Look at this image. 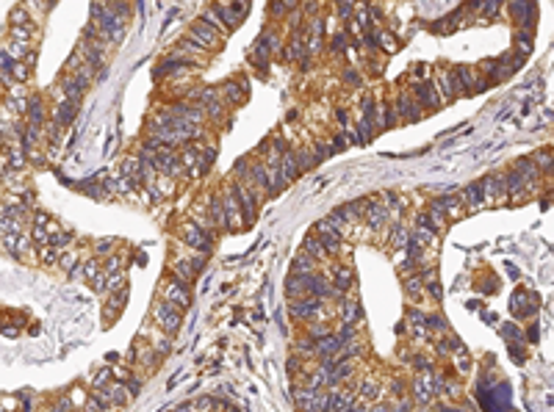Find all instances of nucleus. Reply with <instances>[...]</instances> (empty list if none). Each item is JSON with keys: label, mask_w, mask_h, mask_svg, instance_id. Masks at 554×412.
<instances>
[{"label": "nucleus", "mask_w": 554, "mask_h": 412, "mask_svg": "<svg viewBox=\"0 0 554 412\" xmlns=\"http://www.w3.org/2000/svg\"><path fill=\"white\" fill-rule=\"evenodd\" d=\"M222 205H224V216H227V230H241V227H247L244 213H241V205H239V197H236L233 185L222 191Z\"/></svg>", "instance_id": "obj_1"}, {"label": "nucleus", "mask_w": 554, "mask_h": 412, "mask_svg": "<svg viewBox=\"0 0 554 412\" xmlns=\"http://www.w3.org/2000/svg\"><path fill=\"white\" fill-rule=\"evenodd\" d=\"M236 197H239V205H241V213H244V222L252 224L255 216H258V191H252L247 183H236L233 185Z\"/></svg>", "instance_id": "obj_2"}, {"label": "nucleus", "mask_w": 554, "mask_h": 412, "mask_svg": "<svg viewBox=\"0 0 554 412\" xmlns=\"http://www.w3.org/2000/svg\"><path fill=\"white\" fill-rule=\"evenodd\" d=\"M180 235H183L186 244L192 246V249H197L200 255H205L208 249H211V244H214V232H211V230L197 227V224H186Z\"/></svg>", "instance_id": "obj_3"}, {"label": "nucleus", "mask_w": 554, "mask_h": 412, "mask_svg": "<svg viewBox=\"0 0 554 412\" xmlns=\"http://www.w3.org/2000/svg\"><path fill=\"white\" fill-rule=\"evenodd\" d=\"M155 324L164 329V332H175L180 327V307L164 302V305L155 307Z\"/></svg>", "instance_id": "obj_4"}, {"label": "nucleus", "mask_w": 554, "mask_h": 412, "mask_svg": "<svg viewBox=\"0 0 554 412\" xmlns=\"http://www.w3.org/2000/svg\"><path fill=\"white\" fill-rule=\"evenodd\" d=\"M322 313V299L316 296H305L300 302H291V315L294 318H302V321H316Z\"/></svg>", "instance_id": "obj_5"}, {"label": "nucleus", "mask_w": 554, "mask_h": 412, "mask_svg": "<svg viewBox=\"0 0 554 412\" xmlns=\"http://www.w3.org/2000/svg\"><path fill=\"white\" fill-rule=\"evenodd\" d=\"M164 302H169V305H175V307H189V285H183L180 280H175L172 277L169 283L164 285Z\"/></svg>", "instance_id": "obj_6"}, {"label": "nucleus", "mask_w": 554, "mask_h": 412, "mask_svg": "<svg viewBox=\"0 0 554 412\" xmlns=\"http://www.w3.org/2000/svg\"><path fill=\"white\" fill-rule=\"evenodd\" d=\"M313 230H316L313 235L319 238V241H322V246L327 249V255H335V252L341 249V235H338V232H335V230H332L327 222H324V219H322L319 224H316Z\"/></svg>", "instance_id": "obj_7"}, {"label": "nucleus", "mask_w": 554, "mask_h": 412, "mask_svg": "<svg viewBox=\"0 0 554 412\" xmlns=\"http://www.w3.org/2000/svg\"><path fill=\"white\" fill-rule=\"evenodd\" d=\"M214 11H216V17H219L227 28H236V25L244 20V14H247V8L241 6V3H236V0H233V3H227V6H224V3H219Z\"/></svg>", "instance_id": "obj_8"}, {"label": "nucleus", "mask_w": 554, "mask_h": 412, "mask_svg": "<svg viewBox=\"0 0 554 412\" xmlns=\"http://www.w3.org/2000/svg\"><path fill=\"white\" fill-rule=\"evenodd\" d=\"M416 103L421 108H438L441 105V92H438V86L432 83V80H424V83H418L416 86Z\"/></svg>", "instance_id": "obj_9"}, {"label": "nucleus", "mask_w": 554, "mask_h": 412, "mask_svg": "<svg viewBox=\"0 0 554 412\" xmlns=\"http://www.w3.org/2000/svg\"><path fill=\"white\" fill-rule=\"evenodd\" d=\"M363 219H366V224H369L371 230H383L385 224L391 222V210H388V205H374L371 202L369 207H366V213H363Z\"/></svg>", "instance_id": "obj_10"}, {"label": "nucleus", "mask_w": 554, "mask_h": 412, "mask_svg": "<svg viewBox=\"0 0 554 412\" xmlns=\"http://www.w3.org/2000/svg\"><path fill=\"white\" fill-rule=\"evenodd\" d=\"M341 324H346V327H358V321H360V305H358V299L352 296H344L341 299Z\"/></svg>", "instance_id": "obj_11"}, {"label": "nucleus", "mask_w": 554, "mask_h": 412, "mask_svg": "<svg viewBox=\"0 0 554 412\" xmlns=\"http://www.w3.org/2000/svg\"><path fill=\"white\" fill-rule=\"evenodd\" d=\"M393 111H396V116L405 119V122H416V119L421 116V105H418L416 100H410V97H399Z\"/></svg>", "instance_id": "obj_12"}, {"label": "nucleus", "mask_w": 554, "mask_h": 412, "mask_svg": "<svg viewBox=\"0 0 554 412\" xmlns=\"http://www.w3.org/2000/svg\"><path fill=\"white\" fill-rule=\"evenodd\" d=\"M280 175H283L285 183H291V180L300 177V163H297V155H294L291 150L283 153V158H280Z\"/></svg>", "instance_id": "obj_13"}, {"label": "nucleus", "mask_w": 554, "mask_h": 412, "mask_svg": "<svg viewBox=\"0 0 554 412\" xmlns=\"http://www.w3.org/2000/svg\"><path fill=\"white\" fill-rule=\"evenodd\" d=\"M438 80H441V97L452 100L454 94L463 92V86H460V80H457V75H454V72H441Z\"/></svg>", "instance_id": "obj_14"}, {"label": "nucleus", "mask_w": 554, "mask_h": 412, "mask_svg": "<svg viewBox=\"0 0 554 412\" xmlns=\"http://www.w3.org/2000/svg\"><path fill=\"white\" fill-rule=\"evenodd\" d=\"M208 216H211V224H214V227L227 230V216H224L222 197H211V202H208Z\"/></svg>", "instance_id": "obj_15"}, {"label": "nucleus", "mask_w": 554, "mask_h": 412, "mask_svg": "<svg viewBox=\"0 0 554 412\" xmlns=\"http://www.w3.org/2000/svg\"><path fill=\"white\" fill-rule=\"evenodd\" d=\"M330 283H332V288L338 290V293H344V290H349L355 285V277H352L349 268H335V271L330 274Z\"/></svg>", "instance_id": "obj_16"}, {"label": "nucleus", "mask_w": 554, "mask_h": 412, "mask_svg": "<svg viewBox=\"0 0 554 412\" xmlns=\"http://www.w3.org/2000/svg\"><path fill=\"white\" fill-rule=\"evenodd\" d=\"M316 263H319L316 258L300 252L297 258H294V263H291V271H294V274H310V271H316Z\"/></svg>", "instance_id": "obj_17"}, {"label": "nucleus", "mask_w": 554, "mask_h": 412, "mask_svg": "<svg viewBox=\"0 0 554 412\" xmlns=\"http://www.w3.org/2000/svg\"><path fill=\"white\" fill-rule=\"evenodd\" d=\"M75 114H78V103L75 100H64L58 105V111H55V119H58V125H69Z\"/></svg>", "instance_id": "obj_18"}, {"label": "nucleus", "mask_w": 554, "mask_h": 412, "mask_svg": "<svg viewBox=\"0 0 554 412\" xmlns=\"http://www.w3.org/2000/svg\"><path fill=\"white\" fill-rule=\"evenodd\" d=\"M300 252H305V255H310V258L319 260V258H324V255H327V249L322 246V241H319L316 235H308L305 241H302V249H300Z\"/></svg>", "instance_id": "obj_19"}, {"label": "nucleus", "mask_w": 554, "mask_h": 412, "mask_svg": "<svg viewBox=\"0 0 554 412\" xmlns=\"http://www.w3.org/2000/svg\"><path fill=\"white\" fill-rule=\"evenodd\" d=\"M393 122H396V111H393V105L391 103H383V105H380V114H377V130L391 128Z\"/></svg>", "instance_id": "obj_20"}, {"label": "nucleus", "mask_w": 554, "mask_h": 412, "mask_svg": "<svg viewBox=\"0 0 554 412\" xmlns=\"http://www.w3.org/2000/svg\"><path fill=\"white\" fill-rule=\"evenodd\" d=\"M391 244L396 246V249H402L405 244H410V230H405V227L396 224V227L391 230Z\"/></svg>", "instance_id": "obj_21"}, {"label": "nucleus", "mask_w": 554, "mask_h": 412, "mask_svg": "<svg viewBox=\"0 0 554 412\" xmlns=\"http://www.w3.org/2000/svg\"><path fill=\"white\" fill-rule=\"evenodd\" d=\"M377 396H380V385H374V382H363L360 385V398L363 401H374Z\"/></svg>", "instance_id": "obj_22"}, {"label": "nucleus", "mask_w": 554, "mask_h": 412, "mask_svg": "<svg viewBox=\"0 0 554 412\" xmlns=\"http://www.w3.org/2000/svg\"><path fill=\"white\" fill-rule=\"evenodd\" d=\"M67 241H72V232H67V230H64V232H53V235H50V244H53V246H64Z\"/></svg>", "instance_id": "obj_23"}, {"label": "nucleus", "mask_w": 554, "mask_h": 412, "mask_svg": "<svg viewBox=\"0 0 554 412\" xmlns=\"http://www.w3.org/2000/svg\"><path fill=\"white\" fill-rule=\"evenodd\" d=\"M31 122L33 125L42 122V103H39V100H33V103H31Z\"/></svg>", "instance_id": "obj_24"}, {"label": "nucleus", "mask_w": 554, "mask_h": 412, "mask_svg": "<svg viewBox=\"0 0 554 412\" xmlns=\"http://www.w3.org/2000/svg\"><path fill=\"white\" fill-rule=\"evenodd\" d=\"M302 55H305V47H302V42H294V45L288 47V58H294V61H297V58H302Z\"/></svg>", "instance_id": "obj_25"}, {"label": "nucleus", "mask_w": 554, "mask_h": 412, "mask_svg": "<svg viewBox=\"0 0 554 412\" xmlns=\"http://www.w3.org/2000/svg\"><path fill=\"white\" fill-rule=\"evenodd\" d=\"M272 14H277V17H283L285 14V3L283 0H272V8H269Z\"/></svg>", "instance_id": "obj_26"}, {"label": "nucleus", "mask_w": 554, "mask_h": 412, "mask_svg": "<svg viewBox=\"0 0 554 412\" xmlns=\"http://www.w3.org/2000/svg\"><path fill=\"white\" fill-rule=\"evenodd\" d=\"M499 3H501V0H485V14H496Z\"/></svg>", "instance_id": "obj_27"}, {"label": "nucleus", "mask_w": 554, "mask_h": 412, "mask_svg": "<svg viewBox=\"0 0 554 412\" xmlns=\"http://www.w3.org/2000/svg\"><path fill=\"white\" fill-rule=\"evenodd\" d=\"M61 266L72 271V268H75V255H72V252H69V255H64V258H61Z\"/></svg>", "instance_id": "obj_28"}, {"label": "nucleus", "mask_w": 554, "mask_h": 412, "mask_svg": "<svg viewBox=\"0 0 554 412\" xmlns=\"http://www.w3.org/2000/svg\"><path fill=\"white\" fill-rule=\"evenodd\" d=\"M125 387H128V393H131V396H136L138 390H141V385H138L136 379H131V382H128V385H125Z\"/></svg>", "instance_id": "obj_29"}, {"label": "nucleus", "mask_w": 554, "mask_h": 412, "mask_svg": "<svg viewBox=\"0 0 554 412\" xmlns=\"http://www.w3.org/2000/svg\"><path fill=\"white\" fill-rule=\"evenodd\" d=\"M346 45V39H344V33H338V36L332 39V50H341V47Z\"/></svg>", "instance_id": "obj_30"}, {"label": "nucleus", "mask_w": 554, "mask_h": 412, "mask_svg": "<svg viewBox=\"0 0 554 412\" xmlns=\"http://www.w3.org/2000/svg\"><path fill=\"white\" fill-rule=\"evenodd\" d=\"M197 410H200V412L211 410V398H200V401H197Z\"/></svg>", "instance_id": "obj_31"}, {"label": "nucleus", "mask_w": 554, "mask_h": 412, "mask_svg": "<svg viewBox=\"0 0 554 412\" xmlns=\"http://www.w3.org/2000/svg\"><path fill=\"white\" fill-rule=\"evenodd\" d=\"M380 42H383V47H391L393 50V39L388 36V33H380Z\"/></svg>", "instance_id": "obj_32"}, {"label": "nucleus", "mask_w": 554, "mask_h": 412, "mask_svg": "<svg viewBox=\"0 0 554 412\" xmlns=\"http://www.w3.org/2000/svg\"><path fill=\"white\" fill-rule=\"evenodd\" d=\"M155 349H158V351H169V340H164V337H161V340L155 343Z\"/></svg>", "instance_id": "obj_33"}, {"label": "nucleus", "mask_w": 554, "mask_h": 412, "mask_svg": "<svg viewBox=\"0 0 554 412\" xmlns=\"http://www.w3.org/2000/svg\"><path fill=\"white\" fill-rule=\"evenodd\" d=\"M346 83L355 86V83H358V75H355V72H346Z\"/></svg>", "instance_id": "obj_34"}, {"label": "nucleus", "mask_w": 554, "mask_h": 412, "mask_svg": "<svg viewBox=\"0 0 554 412\" xmlns=\"http://www.w3.org/2000/svg\"><path fill=\"white\" fill-rule=\"evenodd\" d=\"M369 412H391V410H388V407H371Z\"/></svg>", "instance_id": "obj_35"}, {"label": "nucleus", "mask_w": 554, "mask_h": 412, "mask_svg": "<svg viewBox=\"0 0 554 412\" xmlns=\"http://www.w3.org/2000/svg\"><path fill=\"white\" fill-rule=\"evenodd\" d=\"M418 412H432L430 404H418Z\"/></svg>", "instance_id": "obj_36"}]
</instances>
